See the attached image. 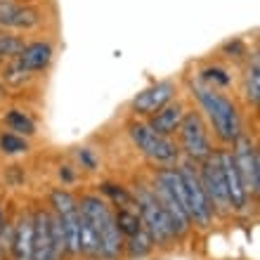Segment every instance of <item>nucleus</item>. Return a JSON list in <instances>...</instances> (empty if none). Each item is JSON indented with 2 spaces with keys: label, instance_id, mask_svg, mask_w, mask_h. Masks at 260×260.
<instances>
[{
  "label": "nucleus",
  "instance_id": "nucleus-1",
  "mask_svg": "<svg viewBox=\"0 0 260 260\" xmlns=\"http://www.w3.org/2000/svg\"><path fill=\"white\" fill-rule=\"evenodd\" d=\"M187 88H189V95L197 100L201 116L208 121V125L213 128V135L222 147H230L237 137L246 133L239 107L230 95H225L222 90L204 85L197 76L187 78Z\"/></svg>",
  "mask_w": 260,
  "mask_h": 260
},
{
  "label": "nucleus",
  "instance_id": "nucleus-2",
  "mask_svg": "<svg viewBox=\"0 0 260 260\" xmlns=\"http://www.w3.org/2000/svg\"><path fill=\"white\" fill-rule=\"evenodd\" d=\"M130 192H133V199H135L137 213H140V218H142L144 230L149 232L151 241H154V248H158V251H171V248L178 244V239H175V234H173L171 220L166 215L164 206H161V201L156 199L151 185L140 180V182H135V185L130 187Z\"/></svg>",
  "mask_w": 260,
  "mask_h": 260
},
{
  "label": "nucleus",
  "instance_id": "nucleus-3",
  "mask_svg": "<svg viewBox=\"0 0 260 260\" xmlns=\"http://www.w3.org/2000/svg\"><path fill=\"white\" fill-rule=\"evenodd\" d=\"M128 137L130 142L137 147V151L142 154L144 158H149L151 164L158 166H178L180 164V147L173 137H164L154 133V130L147 125V121H137L133 118L128 125Z\"/></svg>",
  "mask_w": 260,
  "mask_h": 260
},
{
  "label": "nucleus",
  "instance_id": "nucleus-4",
  "mask_svg": "<svg viewBox=\"0 0 260 260\" xmlns=\"http://www.w3.org/2000/svg\"><path fill=\"white\" fill-rule=\"evenodd\" d=\"M34 260H64L62 225L48 206L34 208Z\"/></svg>",
  "mask_w": 260,
  "mask_h": 260
},
{
  "label": "nucleus",
  "instance_id": "nucleus-5",
  "mask_svg": "<svg viewBox=\"0 0 260 260\" xmlns=\"http://www.w3.org/2000/svg\"><path fill=\"white\" fill-rule=\"evenodd\" d=\"M178 147L180 156H185V161L192 164H201L213 154V142L211 133H208V123L201 116V111H185V118L178 128Z\"/></svg>",
  "mask_w": 260,
  "mask_h": 260
},
{
  "label": "nucleus",
  "instance_id": "nucleus-6",
  "mask_svg": "<svg viewBox=\"0 0 260 260\" xmlns=\"http://www.w3.org/2000/svg\"><path fill=\"white\" fill-rule=\"evenodd\" d=\"M182 178V185H185L187 192V213H189V222L192 227L206 232L211 230L213 225V208L208 204V197L204 192V185H201V178H199V164H192V161H185L180 158V164L175 166Z\"/></svg>",
  "mask_w": 260,
  "mask_h": 260
},
{
  "label": "nucleus",
  "instance_id": "nucleus-7",
  "mask_svg": "<svg viewBox=\"0 0 260 260\" xmlns=\"http://www.w3.org/2000/svg\"><path fill=\"white\" fill-rule=\"evenodd\" d=\"M232 158H234V166H237V171H239V178L246 187L248 197L258 199L260 194V154H258V142H255L253 135H239L234 140L232 144Z\"/></svg>",
  "mask_w": 260,
  "mask_h": 260
},
{
  "label": "nucleus",
  "instance_id": "nucleus-8",
  "mask_svg": "<svg viewBox=\"0 0 260 260\" xmlns=\"http://www.w3.org/2000/svg\"><path fill=\"white\" fill-rule=\"evenodd\" d=\"M199 178L204 185V192L208 197V204L213 208V215L218 218H230L232 215V206H230V194H227V185H225V175L222 168L218 164L215 149L206 161L199 164Z\"/></svg>",
  "mask_w": 260,
  "mask_h": 260
},
{
  "label": "nucleus",
  "instance_id": "nucleus-9",
  "mask_svg": "<svg viewBox=\"0 0 260 260\" xmlns=\"http://www.w3.org/2000/svg\"><path fill=\"white\" fill-rule=\"evenodd\" d=\"M173 100H178V83L171 78H164V81L147 85L130 100V114L135 118H149Z\"/></svg>",
  "mask_w": 260,
  "mask_h": 260
},
{
  "label": "nucleus",
  "instance_id": "nucleus-10",
  "mask_svg": "<svg viewBox=\"0 0 260 260\" xmlns=\"http://www.w3.org/2000/svg\"><path fill=\"white\" fill-rule=\"evenodd\" d=\"M215 156H218V164L222 168V175H225V185H227V194H230V206H232V213H246L248 206H251V197H248L246 187L239 178V171L234 166L232 151L230 147H220L215 149Z\"/></svg>",
  "mask_w": 260,
  "mask_h": 260
},
{
  "label": "nucleus",
  "instance_id": "nucleus-11",
  "mask_svg": "<svg viewBox=\"0 0 260 260\" xmlns=\"http://www.w3.org/2000/svg\"><path fill=\"white\" fill-rule=\"evenodd\" d=\"M12 260H34V211H21L14 220L12 244H10Z\"/></svg>",
  "mask_w": 260,
  "mask_h": 260
},
{
  "label": "nucleus",
  "instance_id": "nucleus-12",
  "mask_svg": "<svg viewBox=\"0 0 260 260\" xmlns=\"http://www.w3.org/2000/svg\"><path fill=\"white\" fill-rule=\"evenodd\" d=\"M55 59V45L50 41H31L24 45L21 55L17 57V62L24 71H28L31 76H38L43 71H48L50 64Z\"/></svg>",
  "mask_w": 260,
  "mask_h": 260
},
{
  "label": "nucleus",
  "instance_id": "nucleus-13",
  "mask_svg": "<svg viewBox=\"0 0 260 260\" xmlns=\"http://www.w3.org/2000/svg\"><path fill=\"white\" fill-rule=\"evenodd\" d=\"M185 111H187V107L182 100H173V102H168L161 111H156L154 116L147 118V125H149L154 133H158V135L173 137L178 133L182 118H185Z\"/></svg>",
  "mask_w": 260,
  "mask_h": 260
},
{
  "label": "nucleus",
  "instance_id": "nucleus-14",
  "mask_svg": "<svg viewBox=\"0 0 260 260\" xmlns=\"http://www.w3.org/2000/svg\"><path fill=\"white\" fill-rule=\"evenodd\" d=\"M59 225H62V237H64V258L67 260H78L81 258V230H78V208L64 215H57Z\"/></svg>",
  "mask_w": 260,
  "mask_h": 260
},
{
  "label": "nucleus",
  "instance_id": "nucleus-15",
  "mask_svg": "<svg viewBox=\"0 0 260 260\" xmlns=\"http://www.w3.org/2000/svg\"><path fill=\"white\" fill-rule=\"evenodd\" d=\"M43 24V10L34 5H17L12 14H7L0 21V28H17V31H31Z\"/></svg>",
  "mask_w": 260,
  "mask_h": 260
},
{
  "label": "nucleus",
  "instance_id": "nucleus-16",
  "mask_svg": "<svg viewBox=\"0 0 260 260\" xmlns=\"http://www.w3.org/2000/svg\"><path fill=\"white\" fill-rule=\"evenodd\" d=\"M244 97H246V104L258 109L260 102V57L258 50H253L248 55L246 62V71H244Z\"/></svg>",
  "mask_w": 260,
  "mask_h": 260
},
{
  "label": "nucleus",
  "instance_id": "nucleus-17",
  "mask_svg": "<svg viewBox=\"0 0 260 260\" xmlns=\"http://www.w3.org/2000/svg\"><path fill=\"white\" fill-rule=\"evenodd\" d=\"M100 197L111 206V208H123V206H135V199L130 187L121 185V182H111V180H104L100 182Z\"/></svg>",
  "mask_w": 260,
  "mask_h": 260
},
{
  "label": "nucleus",
  "instance_id": "nucleus-18",
  "mask_svg": "<svg viewBox=\"0 0 260 260\" xmlns=\"http://www.w3.org/2000/svg\"><path fill=\"white\" fill-rule=\"evenodd\" d=\"M151 251H154V241H151L149 232H147L144 227L137 234L128 237L123 244V258L125 260H144L147 255H151Z\"/></svg>",
  "mask_w": 260,
  "mask_h": 260
},
{
  "label": "nucleus",
  "instance_id": "nucleus-19",
  "mask_svg": "<svg viewBox=\"0 0 260 260\" xmlns=\"http://www.w3.org/2000/svg\"><path fill=\"white\" fill-rule=\"evenodd\" d=\"M114 218H116L118 232L123 234V239L137 234L142 230V218L137 213V206H123V208H114Z\"/></svg>",
  "mask_w": 260,
  "mask_h": 260
},
{
  "label": "nucleus",
  "instance_id": "nucleus-20",
  "mask_svg": "<svg viewBox=\"0 0 260 260\" xmlns=\"http://www.w3.org/2000/svg\"><path fill=\"white\" fill-rule=\"evenodd\" d=\"M3 121H5L10 133H14V135H21V137H26V140L36 135V121L24 109H10Z\"/></svg>",
  "mask_w": 260,
  "mask_h": 260
},
{
  "label": "nucleus",
  "instance_id": "nucleus-21",
  "mask_svg": "<svg viewBox=\"0 0 260 260\" xmlns=\"http://www.w3.org/2000/svg\"><path fill=\"white\" fill-rule=\"evenodd\" d=\"M197 78L204 83V85L215 88V90H225L232 85V74H230L227 69L218 67V64H206V67H201Z\"/></svg>",
  "mask_w": 260,
  "mask_h": 260
},
{
  "label": "nucleus",
  "instance_id": "nucleus-22",
  "mask_svg": "<svg viewBox=\"0 0 260 260\" xmlns=\"http://www.w3.org/2000/svg\"><path fill=\"white\" fill-rule=\"evenodd\" d=\"M48 208L55 215H64V213H71L78 208V197L74 192H69L64 187H55L50 189L48 194Z\"/></svg>",
  "mask_w": 260,
  "mask_h": 260
},
{
  "label": "nucleus",
  "instance_id": "nucleus-23",
  "mask_svg": "<svg viewBox=\"0 0 260 260\" xmlns=\"http://www.w3.org/2000/svg\"><path fill=\"white\" fill-rule=\"evenodd\" d=\"M26 41L21 36H12V34H0V62H12L21 55Z\"/></svg>",
  "mask_w": 260,
  "mask_h": 260
},
{
  "label": "nucleus",
  "instance_id": "nucleus-24",
  "mask_svg": "<svg viewBox=\"0 0 260 260\" xmlns=\"http://www.w3.org/2000/svg\"><path fill=\"white\" fill-rule=\"evenodd\" d=\"M0 151L5 156H17V154H26L28 151V140L21 135H14L10 130L0 133Z\"/></svg>",
  "mask_w": 260,
  "mask_h": 260
},
{
  "label": "nucleus",
  "instance_id": "nucleus-25",
  "mask_svg": "<svg viewBox=\"0 0 260 260\" xmlns=\"http://www.w3.org/2000/svg\"><path fill=\"white\" fill-rule=\"evenodd\" d=\"M220 55L225 59H232V62H244V59H248L251 52H248V45L241 38H230L220 45Z\"/></svg>",
  "mask_w": 260,
  "mask_h": 260
},
{
  "label": "nucleus",
  "instance_id": "nucleus-26",
  "mask_svg": "<svg viewBox=\"0 0 260 260\" xmlns=\"http://www.w3.org/2000/svg\"><path fill=\"white\" fill-rule=\"evenodd\" d=\"M3 78H5L7 83H12V85H24V83L31 81L34 76L28 74V71H24L17 59H12V62H7L5 69H3Z\"/></svg>",
  "mask_w": 260,
  "mask_h": 260
},
{
  "label": "nucleus",
  "instance_id": "nucleus-27",
  "mask_svg": "<svg viewBox=\"0 0 260 260\" xmlns=\"http://www.w3.org/2000/svg\"><path fill=\"white\" fill-rule=\"evenodd\" d=\"M74 156H76V161L81 164L83 171H88V173L100 171V156H97V154L90 149V147H76V149H74Z\"/></svg>",
  "mask_w": 260,
  "mask_h": 260
},
{
  "label": "nucleus",
  "instance_id": "nucleus-28",
  "mask_svg": "<svg viewBox=\"0 0 260 260\" xmlns=\"http://www.w3.org/2000/svg\"><path fill=\"white\" fill-rule=\"evenodd\" d=\"M57 175H59V180H62L64 185H74V182H76V171H74V166H59Z\"/></svg>",
  "mask_w": 260,
  "mask_h": 260
},
{
  "label": "nucleus",
  "instance_id": "nucleus-29",
  "mask_svg": "<svg viewBox=\"0 0 260 260\" xmlns=\"http://www.w3.org/2000/svg\"><path fill=\"white\" fill-rule=\"evenodd\" d=\"M17 5H19V3H14V0H0V21L5 19L7 14H12Z\"/></svg>",
  "mask_w": 260,
  "mask_h": 260
},
{
  "label": "nucleus",
  "instance_id": "nucleus-30",
  "mask_svg": "<svg viewBox=\"0 0 260 260\" xmlns=\"http://www.w3.org/2000/svg\"><path fill=\"white\" fill-rule=\"evenodd\" d=\"M5 220H7V215H5V211H3V206H0V227L5 225Z\"/></svg>",
  "mask_w": 260,
  "mask_h": 260
},
{
  "label": "nucleus",
  "instance_id": "nucleus-31",
  "mask_svg": "<svg viewBox=\"0 0 260 260\" xmlns=\"http://www.w3.org/2000/svg\"><path fill=\"white\" fill-rule=\"evenodd\" d=\"M0 255H3V251H0Z\"/></svg>",
  "mask_w": 260,
  "mask_h": 260
}]
</instances>
